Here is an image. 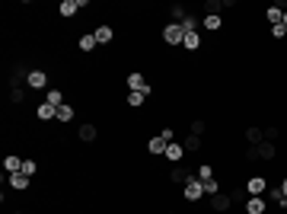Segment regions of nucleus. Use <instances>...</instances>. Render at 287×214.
Segmentation results:
<instances>
[{
    "mask_svg": "<svg viewBox=\"0 0 287 214\" xmlns=\"http://www.w3.org/2000/svg\"><path fill=\"white\" fill-rule=\"evenodd\" d=\"M163 42L166 45H182L185 42V29H182L179 23H166L163 26Z\"/></svg>",
    "mask_w": 287,
    "mask_h": 214,
    "instance_id": "obj_1",
    "label": "nucleus"
},
{
    "mask_svg": "<svg viewBox=\"0 0 287 214\" xmlns=\"http://www.w3.org/2000/svg\"><path fill=\"white\" fill-rule=\"evenodd\" d=\"M128 86H131V93H144V96L153 90V86L147 83V77H144L141 71H131V73H128Z\"/></svg>",
    "mask_w": 287,
    "mask_h": 214,
    "instance_id": "obj_2",
    "label": "nucleus"
},
{
    "mask_svg": "<svg viewBox=\"0 0 287 214\" xmlns=\"http://www.w3.org/2000/svg\"><path fill=\"white\" fill-rule=\"evenodd\" d=\"M182 195H185V202H198V198L204 195V182L198 176H191L185 182V189H182Z\"/></svg>",
    "mask_w": 287,
    "mask_h": 214,
    "instance_id": "obj_3",
    "label": "nucleus"
},
{
    "mask_svg": "<svg viewBox=\"0 0 287 214\" xmlns=\"http://www.w3.org/2000/svg\"><path fill=\"white\" fill-rule=\"evenodd\" d=\"M230 205H233V195H230V192H217V195L211 198V211H217V214L230 211Z\"/></svg>",
    "mask_w": 287,
    "mask_h": 214,
    "instance_id": "obj_4",
    "label": "nucleus"
},
{
    "mask_svg": "<svg viewBox=\"0 0 287 214\" xmlns=\"http://www.w3.org/2000/svg\"><path fill=\"white\" fill-rule=\"evenodd\" d=\"M246 214H268V202L262 195H249L246 198Z\"/></svg>",
    "mask_w": 287,
    "mask_h": 214,
    "instance_id": "obj_5",
    "label": "nucleus"
},
{
    "mask_svg": "<svg viewBox=\"0 0 287 214\" xmlns=\"http://www.w3.org/2000/svg\"><path fill=\"white\" fill-rule=\"evenodd\" d=\"M246 192H249V195H265V192H268V179H265V176H252L249 182H246Z\"/></svg>",
    "mask_w": 287,
    "mask_h": 214,
    "instance_id": "obj_6",
    "label": "nucleus"
},
{
    "mask_svg": "<svg viewBox=\"0 0 287 214\" xmlns=\"http://www.w3.org/2000/svg\"><path fill=\"white\" fill-rule=\"evenodd\" d=\"M45 83H48V73H45V71H29V80H26V86H29L32 93H36V90H45Z\"/></svg>",
    "mask_w": 287,
    "mask_h": 214,
    "instance_id": "obj_7",
    "label": "nucleus"
},
{
    "mask_svg": "<svg viewBox=\"0 0 287 214\" xmlns=\"http://www.w3.org/2000/svg\"><path fill=\"white\" fill-rule=\"evenodd\" d=\"M255 157H258V160H275V157H278V144H271V141L255 144Z\"/></svg>",
    "mask_w": 287,
    "mask_h": 214,
    "instance_id": "obj_8",
    "label": "nucleus"
},
{
    "mask_svg": "<svg viewBox=\"0 0 287 214\" xmlns=\"http://www.w3.org/2000/svg\"><path fill=\"white\" fill-rule=\"evenodd\" d=\"M77 138H80V141H83V144H93V141H96V138H99V128H96V125H93V122H86V125H80V131H77Z\"/></svg>",
    "mask_w": 287,
    "mask_h": 214,
    "instance_id": "obj_9",
    "label": "nucleus"
},
{
    "mask_svg": "<svg viewBox=\"0 0 287 214\" xmlns=\"http://www.w3.org/2000/svg\"><path fill=\"white\" fill-rule=\"evenodd\" d=\"M166 147H169V141L163 135H156V138H150V141H147V150L153 153V157H163V153H166Z\"/></svg>",
    "mask_w": 287,
    "mask_h": 214,
    "instance_id": "obj_10",
    "label": "nucleus"
},
{
    "mask_svg": "<svg viewBox=\"0 0 287 214\" xmlns=\"http://www.w3.org/2000/svg\"><path fill=\"white\" fill-rule=\"evenodd\" d=\"M83 6H86V0H64V3L58 6V13H61V16H67V19H71L73 13H77V10H83Z\"/></svg>",
    "mask_w": 287,
    "mask_h": 214,
    "instance_id": "obj_11",
    "label": "nucleus"
},
{
    "mask_svg": "<svg viewBox=\"0 0 287 214\" xmlns=\"http://www.w3.org/2000/svg\"><path fill=\"white\" fill-rule=\"evenodd\" d=\"M191 179V173L185 170V166H173V170H169V182H176V185H185Z\"/></svg>",
    "mask_w": 287,
    "mask_h": 214,
    "instance_id": "obj_12",
    "label": "nucleus"
},
{
    "mask_svg": "<svg viewBox=\"0 0 287 214\" xmlns=\"http://www.w3.org/2000/svg\"><path fill=\"white\" fill-rule=\"evenodd\" d=\"M36 115H38V122H51V118H58V109L48 106V103H38L36 106Z\"/></svg>",
    "mask_w": 287,
    "mask_h": 214,
    "instance_id": "obj_13",
    "label": "nucleus"
},
{
    "mask_svg": "<svg viewBox=\"0 0 287 214\" xmlns=\"http://www.w3.org/2000/svg\"><path fill=\"white\" fill-rule=\"evenodd\" d=\"M3 170L10 173V176H13V173H23V160H19L16 153H6V160H3Z\"/></svg>",
    "mask_w": 287,
    "mask_h": 214,
    "instance_id": "obj_14",
    "label": "nucleus"
},
{
    "mask_svg": "<svg viewBox=\"0 0 287 214\" xmlns=\"http://www.w3.org/2000/svg\"><path fill=\"white\" fill-rule=\"evenodd\" d=\"M10 189L26 192V189H29V176H26V173H13V176H10Z\"/></svg>",
    "mask_w": 287,
    "mask_h": 214,
    "instance_id": "obj_15",
    "label": "nucleus"
},
{
    "mask_svg": "<svg viewBox=\"0 0 287 214\" xmlns=\"http://www.w3.org/2000/svg\"><path fill=\"white\" fill-rule=\"evenodd\" d=\"M163 157H166V160H173V163H179V160H182V157H185V147H182V144H176V141H173V144H169V147H166V153H163Z\"/></svg>",
    "mask_w": 287,
    "mask_h": 214,
    "instance_id": "obj_16",
    "label": "nucleus"
},
{
    "mask_svg": "<svg viewBox=\"0 0 287 214\" xmlns=\"http://www.w3.org/2000/svg\"><path fill=\"white\" fill-rule=\"evenodd\" d=\"M93 36H96V42H99V45H108V42L115 38V32H112V26H99Z\"/></svg>",
    "mask_w": 287,
    "mask_h": 214,
    "instance_id": "obj_17",
    "label": "nucleus"
},
{
    "mask_svg": "<svg viewBox=\"0 0 287 214\" xmlns=\"http://www.w3.org/2000/svg\"><path fill=\"white\" fill-rule=\"evenodd\" d=\"M265 19H268L271 26H281V23H284V10H281V6H278V3H275V6H268V13H265Z\"/></svg>",
    "mask_w": 287,
    "mask_h": 214,
    "instance_id": "obj_18",
    "label": "nucleus"
},
{
    "mask_svg": "<svg viewBox=\"0 0 287 214\" xmlns=\"http://www.w3.org/2000/svg\"><path fill=\"white\" fill-rule=\"evenodd\" d=\"M45 103L54 106V109H61V106H64V93H61V90H48L45 93Z\"/></svg>",
    "mask_w": 287,
    "mask_h": 214,
    "instance_id": "obj_19",
    "label": "nucleus"
},
{
    "mask_svg": "<svg viewBox=\"0 0 287 214\" xmlns=\"http://www.w3.org/2000/svg\"><path fill=\"white\" fill-rule=\"evenodd\" d=\"M246 141H249V147L262 144V141H265V138H262V128H255V125H249V128H246Z\"/></svg>",
    "mask_w": 287,
    "mask_h": 214,
    "instance_id": "obj_20",
    "label": "nucleus"
},
{
    "mask_svg": "<svg viewBox=\"0 0 287 214\" xmlns=\"http://www.w3.org/2000/svg\"><path fill=\"white\" fill-rule=\"evenodd\" d=\"M80 51H83V55H90V51H96V45H99V42H96V36H80Z\"/></svg>",
    "mask_w": 287,
    "mask_h": 214,
    "instance_id": "obj_21",
    "label": "nucleus"
},
{
    "mask_svg": "<svg viewBox=\"0 0 287 214\" xmlns=\"http://www.w3.org/2000/svg\"><path fill=\"white\" fill-rule=\"evenodd\" d=\"M185 16H188V13H185V6H182V3H173V6H169V19H173V23L182 26V19H185Z\"/></svg>",
    "mask_w": 287,
    "mask_h": 214,
    "instance_id": "obj_22",
    "label": "nucleus"
},
{
    "mask_svg": "<svg viewBox=\"0 0 287 214\" xmlns=\"http://www.w3.org/2000/svg\"><path fill=\"white\" fill-rule=\"evenodd\" d=\"M182 45H185L188 51H198V48H201V36H198V32H185V42H182Z\"/></svg>",
    "mask_w": 287,
    "mask_h": 214,
    "instance_id": "obj_23",
    "label": "nucleus"
},
{
    "mask_svg": "<svg viewBox=\"0 0 287 214\" xmlns=\"http://www.w3.org/2000/svg\"><path fill=\"white\" fill-rule=\"evenodd\" d=\"M182 147H185L188 153H198V150H201V138H198V135H188L185 141H182Z\"/></svg>",
    "mask_w": 287,
    "mask_h": 214,
    "instance_id": "obj_24",
    "label": "nucleus"
},
{
    "mask_svg": "<svg viewBox=\"0 0 287 214\" xmlns=\"http://www.w3.org/2000/svg\"><path fill=\"white\" fill-rule=\"evenodd\" d=\"M201 26H204L208 32H217V29L223 26V19H220V16H204V19H201Z\"/></svg>",
    "mask_w": 287,
    "mask_h": 214,
    "instance_id": "obj_25",
    "label": "nucleus"
},
{
    "mask_svg": "<svg viewBox=\"0 0 287 214\" xmlns=\"http://www.w3.org/2000/svg\"><path fill=\"white\" fill-rule=\"evenodd\" d=\"M268 198L278 205V208H284V211H287V198H284V192H281V189H268Z\"/></svg>",
    "mask_w": 287,
    "mask_h": 214,
    "instance_id": "obj_26",
    "label": "nucleus"
},
{
    "mask_svg": "<svg viewBox=\"0 0 287 214\" xmlns=\"http://www.w3.org/2000/svg\"><path fill=\"white\" fill-rule=\"evenodd\" d=\"M198 179H201V182H211V179H214V166L201 163V166H198Z\"/></svg>",
    "mask_w": 287,
    "mask_h": 214,
    "instance_id": "obj_27",
    "label": "nucleus"
},
{
    "mask_svg": "<svg viewBox=\"0 0 287 214\" xmlns=\"http://www.w3.org/2000/svg\"><path fill=\"white\" fill-rule=\"evenodd\" d=\"M10 103H26V86H10Z\"/></svg>",
    "mask_w": 287,
    "mask_h": 214,
    "instance_id": "obj_28",
    "label": "nucleus"
},
{
    "mask_svg": "<svg viewBox=\"0 0 287 214\" xmlns=\"http://www.w3.org/2000/svg\"><path fill=\"white\" fill-rule=\"evenodd\" d=\"M73 112H77V109H73L71 103H64V106L58 109V122H71V118H73Z\"/></svg>",
    "mask_w": 287,
    "mask_h": 214,
    "instance_id": "obj_29",
    "label": "nucleus"
},
{
    "mask_svg": "<svg viewBox=\"0 0 287 214\" xmlns=\"http://www.w3.org/2000/svg\"><path fill=\"white\" fill-rule=\"evenodd\" d=\"M144 103H147V96H144V93H128V106H131V109H141Z\"/></svg>",
    "mask_w": 287,
    "mask_h": 214,
    "instance_id": "obj_30",
    "label": "nucleus"
},
{
    "mask_svg": "<svg viewBox=\"0 0 287 214\" xmlns=\"http://www.w3.org/2000/svg\"><path fill=\"white\" fill-rule=\"evenodd\" d=\"M198 23H201V19H198V16H191V13H188V16L182 19V29H185V32H198Z\"/></svg>",
    "mask_w": 287,
    "mask_h": 214,
    "instance_id": "obj_31",
    "label": "nucleus"
},
{
    "mask_svg": "<svg viewBox=\"0 0 287 214\" xmlns=\"http://www.w3.org/2000/svg\"><path fill=\"white\" fill-rule=\"evenodd\" d=\"M217 192H220V182H217V179H211V182H204V195H208V198H214Z\"/></svg>",
    "mask_w": 287,
    "mask_h": 214,
    "instance_id": "obj_32",
    "label": "nucleus"
},
{
    "mask_svg": "<svg viewBox=\"0 0 287 214\" xmlns=\"http://www.w3.org/2000/svg\"><path fill=\"white\" fill-rule=\"evenodd\" d=\"M23 173H26V176H36V173H38V163H36V160H23Z\"/></svg>",
    "mask_w": 287,
    "mask_h": 214,
    "instance_id": "obj_33",
    "label": "nucleus"
},
{
    "mask_svg": "<svg viewBox=\"0 0 287 214\" xmlns=\"http://www.w3.org/2000/svg\"><path fill=\"white\" fill-rule=\"evenodd\" d=\"M204 131H208V122H201V118H195V122H191V135H198V138H201Z\"/></svg>",
    "mask_w": 287,
    "mask_h": 214,
    "instance_id": "obj_34",
    "label": "nucleus"
},
{
    "mask_svg": "<svg viewBox=\"0 0 287 214\" xmlns=\"http://www.w3.org/2000/svg\"><path fill=\"white\" fill-rule=\"evenodd\" d=\"M262 138H265V141H271V144H278L281 131H278V128H265V131H262Z\"/></svg>",
    "mask_w": 287,
    "mask_h": 214,
    "instance_id": "obj_35",
    "label": "nucleus"
},
{
    "mask_svg": "<svg viewBox=\"0 0 287 214\" xmlns=\"http://www.w3.org/2000/svg\"><path fill=\"white\" fill-rule=\"evenodd\" d=\"M287 36V26L281 23V26H271V38H284Z\"/></svg>",
    "mask_w": 287,
    "mask_h": 214,
    "instance_id": "obj_36",
    "label": "nucleus"
},
{
    "mask_svg": "<svg viewBox=\"0 0 287 214\" xmlns=\"http://www.w3.org/2000/svg\"><path fill=\"white\" fill-rule=\"evenodd\" d=\"M160 135H163V138H166V141H169V144H173V138H176V131H173V128H163V131H160Z\"/></svg>",
    "mask_w": 287,
    "mask_h": 214,
    "instance_id": "obj_37",
    "label": "nucleus"
},
{
    "mask_svg": "<svg viewBox=\"0 0 287 214\" xmlns=\"http://www.w3.org/2000/svg\"><path fill=\"white\" fill-rule=\"evenodd\" d=\"M281 192H284V198H287V176L281 179Z\"/></svg>",
    "mask_w": 287,
    "mask_h": 214,
    "instance_id": "obj_38",
    "label": "nucleus"
},
{
    "mask_svg": "<svg viewBox=\"0 0 287 214\" xmlns=\"http://www.w3.org/2000/svg\"><path fill=\"white\" fill-rule=\"evenodd\" d=\"M284 26H287V13H284Z\"/></svg>",
    "mask_w": 287,
    "mask_h": 214,
    "instance_id": "obj_39",
    "label": "nucleus"
},
{
    "mask_svg": "<svg viewBox=\"0 0 287 214\" xmlns=\"http://www.w3.org/2000/svg\"><path fill=\"white\" fill-rule=\"evenodd\" d=\"M169 214H173V211H169Z\"/></svg>",
    "mask_w": 287,
    "mask_h": 214,
    "instance_id": "obj_40",
    "label": "nucleus"
},
{
    "mask_svg": "<svg viewBox=\"0 0 287 214\" xmlns=\"http://www.w3.org/2000/svg\"><path fill=\"white\" fill-rule=\"evenodd\" d=\"M16 214H19V211H16Z\"/></svg>",
    "mask_w": 287,
    "mask_h": 214,
    "instance_id": "obj_41",
    "label": "nucleus"
}]
</instances>
